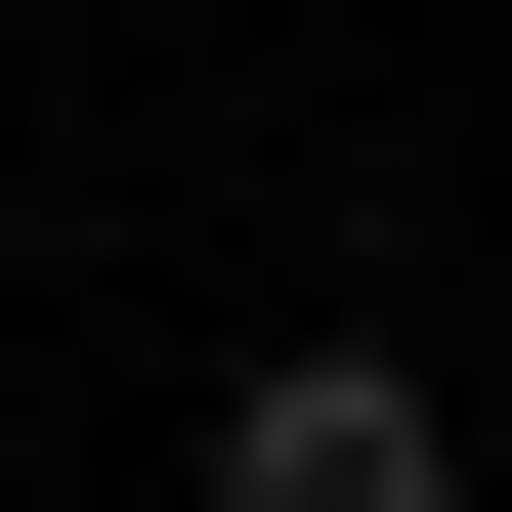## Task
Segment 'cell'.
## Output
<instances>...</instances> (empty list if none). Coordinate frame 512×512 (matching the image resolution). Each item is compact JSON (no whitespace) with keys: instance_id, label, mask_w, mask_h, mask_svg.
<instances>
[{"instance_id":"6da1fadb","label":"cell","mask_w":512,"mask_h":512,"mask_svg":"<svg viewBox=\"0 0 512 512\" xmlns=\"http://www.w3.org/2000/svg\"><path fill=\"white\" fill-rule=\"evenodd\" d=\"M214 512H470L427 342H256V384H214Z\"/></svg>"}]
</instances>
